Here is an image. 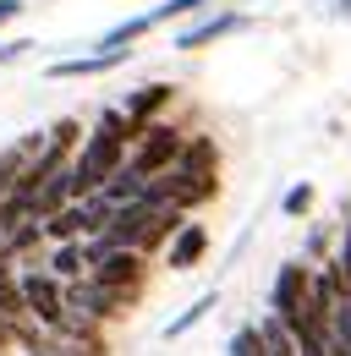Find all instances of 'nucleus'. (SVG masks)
I'll list each match as a JSON object with an SVG mask.
<instances>
[{
	"mask_svg": "<svg viewBox=\"0 0 351 356\" xmlns=\"http://www.w3.org/2000/svg\"><path fill=\"white\" fill-rule=\"evenodd\" d=\"M214 192H219V148L209 143V137H192L171 170L148 181V197L171 203V209H181V214L198 209V203H209Z\"/></svg>",
	"mask_w": 351,
	"mask_h": 356,
	"instance_id": "obj_1",
	"label": "nucleus"
},
{
	"mask_svg": "<svg viewBox=\"0 0 351 356\" xmlns=\"http://www.w3.org/2000/svg\"><path fill=\"white\" fill-rule=\"evenodd\" d=\"M165 104H171V83H148V88H137L127 104H121V110H127V127H132V143L154 127V115H159Z\"/></svg>",
	"mask_w": 351,
	"mask_h": 356,
	"instance_id": "obj_7",
	"label": "nucleus"
},
{
	"mask_svg": "<svg viewBox=\"0 0 351 356\" xmlns=\"http://www.w3.org/2000/svg\"><path fill=\"white\" fill-rule=\"evenodd\" d=\"M22 49H28V39H17V44H0V60H17Z\"/></svg>",
	"mask_w": 351,
	"mask_h": 356,
	"instance_id": "obj_20",
	"label": "nucleus"
},
{
	"mask_svg": "<svg viewBox=\"0 0 351 356\" xmlns=\"http://www.w3.org/2000/svg\"><path fill=\"white\" fill-rule=\"evenodd\" d=\"M66 307H77L83 318L93 323H104V318H116V312L132 307V291H116V285H104V280H66Z\"/></svg>",
	"mask_w": 351,
	"mask_h": 356,
	"instance_id": "obj_5",
	"label": "nucleus"
},
{
	"mask_svg": "<svg viewBox=\"0 0 351 356\" xmlns=\"http://www.w3.org/2000/svg\"><path fill=\"white\" fill-rule=\"evenodd\" d=\"M214 307H219V296H214V291H209V296H198V302L181 312V318H171V323H165V340H181V334H187L192 323H203V318H209Z\"/></svg>",
	"mask_w": 351,
	"mask_h": 356,
	"instance_id": "obj_13",
	"label": "nucleus"
},
{
	"mask_svg": "<svg viewBox=\"0 0 351 356\" xmlns=\"http://www.w3.org/2000/svg\"><path fill=\"white\" fill-rule=\"evenodd\" d=\"M307 307H313V268L307 264H280L274 291H269V312H274L280 323H297Z\"/></svg>",
	"mask_w": 351,
	"mask_h": 356,
	"instance_id": "obj_4",
	"label": "nucleus"
},
{
	"mask_svg": "<svg viewBox=\"0 0 351 356\" xmlns=\"http://www.w3.org/2000/svg\"><path fill=\"white\" fill-rule=\"evenodd\" d=\"M231 356H269V346H263V329H258V323H242V329L231 334Z\"/></svg>",
	"mask_w": 351,
	"mask_h": 356,
	"instance_id": "obj_15",
	"label": "nucleus"
},
{
	"mask_svg": "<svg viewBox=\"0 0 351 356\" xmlns=\"http://www.w3.org/2000/svg\"><path fill=\"white\" fill-rule=\"evenodd\" d=\"M44 236H49V241H77V236H88V209L83 203H66L61 214L44 220Z\"/></svg>",
	"mask_w": 351,
	"mask_h": 356,
	"instance_id": "obj_11",
	"label": "nucleus"
},
{
	"mask_svg": "<svg viewBox=\"0 0 351 356\" xmlns=\"http://www.w3.org/2000/svg\"><path fill=\"white\" fill-rule=\"evenodd\" d=\"M329 351H335V356H351V296L335 302V318H329Z\"/></svg>",
	"mask_w": 351,
	"mask_h": 356,
	"instance_id": "obj_14",
	"label": "nucleus"
},
{
	"mask_svg": "<svg viewBox=\"0 0 351 356\" xmlns=\"http://www.w3.org/2000/svg\"><path fill=\"white\" fill-rule=\"evenodd\" d=\"M121 60H127V49H93V55H77V60H55L49 77H99V72H110Z\"/></svg>",
	"mask_w": 351,
	"mask_h": 356,
	"instance_id": "obj_10",
	"label": "nucleus"
},
{
	"mask_svg": "<svg viewBox=\"0 0 351 356\" xmlns=\"http://www.w3.org/2000/svg\"><path fill=\"white\" fill-rule=\"evenodd\" d=\"M203 252H209V230H203L198 220H187V225L171 236V252H165V264H171V268H192Z\"/></svg>",
	"mask_w": 351,
	"mask_h": 356,
	"instance_id": "obj_9",
	"label": "nucleus"
},
{
	"mask_svg": "<svg viewBox=\"0 0 351 356\" xmlns=\"http://www.w3.org/2000/svg\"><path fill=\"white\" fill-rule=\"evenodd\" d=\"M203 6H214V0H165V6H154L148 17H154V22H171V17H187V11H203Z\"/></svg>",
	"mask_w": 351,
	"mask_h": 356,
	"instance_id": "obj_17",
	"label": "nucleus"
},
{
	"mask_svg": "<svg viewBox=\"0 0 351 356\" xmlns=\"http://www.w3.org/2000/svg\"><path fill=\"white\" fill-rule=\"evenodd\" d=\"M83 252H88L93 280H104V285H116V291H132V296H137V285H143V274H148V264H143L137 247H110L104 236H88Z\"/></svg>",
	"mask_w": 351,
	"mask_h": 356,
	"instance_id": "obj_2",
	"label": "nucleus"
},
{
	"mask_svg": "<svg viewBox=\"0 0 351 356\" xmlns=\"http://www.w3.org/2000/svg\"><path fill=\"white\" fill-rule=\"evenodd\" d=\"M17 285H22V307L33 312L44 329H55V323L66 318V285H61L49 268H28Z\"/></svg>",
	"mask_w": 351,
	"mask_h": 356,
	"instance_id": "obj_6",
	"label": "nucleus"
},
{
	"mask_svg": "<svg viewBox=\"0 0 351 356\" xmlns=\"http://www.w3.org/2000/svg\"><path fill=\"white\" fill-rule=\"evenodd\" d=\"M17 11H22V0H0V28H6V22L17 17Z\"/></svg>",
	"mask_w": 351,
	"mask_h": 356,
	"instance_id": "obj_19",
	"label": "nucleus"
},
{
	"mask_svg": "<svg viewBox=\"0 0 351 356\" xmlns=\"http://www.w3.org/2000/svg\"><path fill=\"white\" fill-rule=\"evenodd\" d=\"M83 268H88L83 241H55V252H49V274L55 280H83Z\"/></svg>",
	"mask_w": 351,
	"mask_h": 356,
	"instance_id": "obj_12",
	"label": "nucleus"
},
{
	"mask_svg": "<svg viewBox=\"0 0 351 356\" xmlns=\"http://www.w3.org/2000/svg\"><path fill=\"white\" fill-rule=\"evenodd\" d=\"M242 28H247V17H242V11H219V17H203L198 28L176 33V49H203V44H214V39H231V33H242Z\"/></svg>",
	"mask_w": 351,
	"mask_h": 356,
	"instance_id": "obj_8",
	"label": "nucleus"
},
{
	"mask_svg": "<svg viewBox=\"0 0 351 356\" xmlns=\"http://www.w3.org/2000/svg\"><path fill=\"white\" fill-rule=\"evenodd\" d=\"M181 148H187V137H181V127H171V121H154L148 132L132 143L127 154V170H137V176H165L176 159H181Z\"/></svg>",
	"mask_w": 351,
	"mask_h": 356,
	"instance_id": "obj_3",
	"label": "nucleus"
},
{
	"mask_svg": "<svg viewBox=\"0 0 351 356\" xmlns=\"http://www.w3.org/2000/svg\"><path fill=\"white\" fill-rule=\"evenodd\" d=\"M17 334H22V323H11V318H0V351H6V346H11Z\"/></svg>",
	"mask_w": 351,
	"mask_h": 356,
	"instance_id": "obj_18",
	"label": "nucleus"
},
{
	"mask_svg": "<svg viewBox=\"0 0 351 356\" xmlns=\"http://www.w3.org/2000/svg\"><path fill=\"white\" fill-rule=\"evenodd\" d=\"M307 209H313V186H307V181H297V186L280 197V214H286V220H302Z\"/></svg>",
	"mask_w": 351,
	"mask_h": 356,
	"instance_id": "obj_16",
	"label": "nucleus"
}]
</instances>
